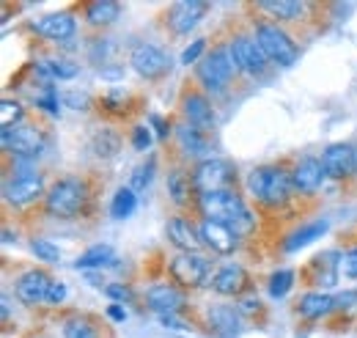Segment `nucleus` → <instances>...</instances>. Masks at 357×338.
<instances>
[{"label": "nucleus", "instance_id": "f257e3e1", "mask_svg": "<svg viewBox=\"0 0 357 338\" xmlns=\"http://www.w3.org/2000/svg\"><path fill=\"white\" fill-rule=\"evenodd\" d=\"M198 207H201V212H204L206 220L225 223V226H231L236 234L253 228V217H250V212H248V207H245L242 196H236L234 190L206 193V196L198 198Z\"/></svg>", "mask_w": 357, "mask_h": 338}, {"label": "nucleus", "instance_id": "f03ea898", "mask_svg": "<svg viewBox=\"0 0 357 338\" xmlns=\"http://www.w3.org/2000/svg\"><path fill=\"white\" fill-rule=\"evenodd\" d=\"M250 193L264 204V207H283L291 198V173H286L278 166L256 168L248 179Z\"/></svg>", "mask_w": 357, "mask_h": 338}, {"label": "nucleus", "instance_id": "7ed1b4c3", "mask_svg": "<svg viewBox=\"0 0 357 338\" xmlns=\"http://www.w3.org/2000/svg\"><path fill=\"white\" fill-rule=\"evenodd\" d=\"M89 201V187L83 179L77 176H66V179H58L50 193H47V212L55 214V217H75L77 212H83Z\"/></svg>", "mask_w": 357, "mask_h": 338}, {"label": "nucleus", "instance_id": "20e7f679", "mask_svg": "<svg viewBox=\"0 0 357 338\" xmlns=\"http://www.w3.org/2000/svg\"><path fill=\"white\" fill-rule=\"evenodd\" d=\"M256 42L264 50V55L269 61H275L278 66H291L297 61V55H300L297 44L291 42V36L286 31H280L278 25H272V22H261L256 28Z\"/></svg>", "mask_w": 357, "mask_h": 338}, {"label": "nucleus", "instance_id": "39448f33", "mask_svg": "<svg viewBox=\"0 0 357 338\" xmlns=\"http://www.w3.org/2000/svg\"><path fill=\"white\" fill-rule=\"evenodd\" d=\"M234 179H236L234 166H231L228 160H218V157H212V160H204V163L195 168V173H192V190H195L198 196L220 193V190H231Z\"/></svg>", "mask_w": 357, "mask_h": 338}, {"label": "nucleus", "instance_id": "423d86ee", "mask_svg": "<svg viewBox=\"0 0 357 338\" xmlns=\"http://www.w3.org/2000/svg\"><path fill=\"white\" fill-rule=\"evenodd\" d=\"M234 69H236V64H234V58H231V50H228V47H218V50H212V52L198 64V78H201V83L206 85L209 91H220V88L231 80Z\"/></svg>", "mask_w": 357, "mask_h": 338}, {"label": "nucleus", "instance_id": "0eeeda50", "mask_svg": "<svg viewBox=\"0 0 357 338\" xmlns=\"http://www.w3.org/2000/svg\"><path fill=\"white\" fill-rule=\"evenodd\" d=\"M3 196H6V201H8V204H14V207L33 204L39 196H45V176H42V173H36V170L17 173L14 179H8V182H6Z\"/></svg>", "mask_w": 357, "mask_h": 338}, {"label": "nucleus", "instance_id": "6e6552de", "mask_svg": "<svg viewBox=\"0 0 357 338\" xmlns=\"http://www.w3.org/2000/svg\"><path fill=\"white\" fill-rule=\"evenodd\" d=\"M130 64H132L135 72L140 78H146V80H154V78H160V75H165L171 69L168 52L154 47V44H135L132 52H130Z\"/></svg>", "mask_w": 357, "mask_h": 338}, {"label": "nucleus", "instance_id": "1a4fd4ad", "mask_svg": "<svg viewBox=\"0 0 357 338\" xmlns=\"http://www.w3.org/2000/svg\"><path fill=\"white\" fill-rule=\"evenodd\" d=\"M228 50H231V58H234V64H236V69H242V72H248V75H261L264 69H267V55H264V50L259 47L256 39H250V36H236L234 42L228 44Z\"/></svg>", "mask_w": 357, "mask_h": 338}, {"label": "nucleus", "instance_id": "9d476101", "mask_svg": "<svg viewBox=\"0 0 357 338\" xmlns=\"http://www.w3.org/2000/svg\"><path fill=\"white\" fill-rule=\"evenodd\" d=\"M45 143V135L39 127H31V124H20L14 129H3V149L17 154V157H33L39 154Z\"/></svg>", "mask_w": 357, "mask_h": 338}, {"label": "nucleus", "instance_id": "9b49d317", "mask_svg": "<svg viewBox=\"0 0 357 338\" xmlns=\"http://www.w3.org/2000/svg\"><path fill=\"white\" fill-rule=\"evenodd\" d=\"M171 275L181 286H201L209 275V261L201 254H178L171 261Z\"/></svg>", "mask_w": 357, "mask_h": 338}, {"label": "nucleus", "instance_id": "f8f14e48", "mask_svg": "<svg viewBox=\"0 0 357 338\" xmlns=\"http://www.w3.org/2000/svg\"><path fill=\"white\" fill-rule=\"evenodd\" d=\"M321 166L330 179H344L357 170V149L352 143H333L321 154Z\"/></svg>", "mask_w": 357, "mask_h": 338}, {"label": "nucleus", "instance_id": "ddd939ff", "mask_svg": "<svg viewBox=\"0 0 357 338\" xmlns=\"http://www.w3.org/2000/svg\"><path fill=\"white\" fill-rule=\"evenodd\" d=\"M52 284L55 281L47 275L45 270H28L17 281V300L25 302V305H42V302H47V297H50Z\"/></svg>", "mask_w": 357, "mask_h": 338}, {"label": "nucleus", "instance_id": "4468645a", "mask_svg": "<svg viewBox=\"0 0 357 338\" xmlns=\"http://www.w3.org/2000/svg\"><path fill=\"white\" fill-rule=\"evenodd\" d=\"M201 240H204V245H209L215 254H234L236 251V245H239V234L231 228V226H225V223H215V220H204L201 223Z\"/></svg>", "mask_w": 357, "mask_h": 338}, {"label": "nucleus", "instance_id": "2eb2a0df", "mask_svg": "<svg viewBox=\"0 0 357 338\" xmlns=\"http://www.w3.org/2000/svg\"><path fill=\"white\" fill-rule=\"evenodd\" d=\"M206 322L218 338H236L242 333V314L239 308H231V305H212L206 311Z\"/></svg>", "mask_w": 357, "mask_h": 338}, {"label": "nucleus", "instance_id": "dca6fc26", "mask_svg": "<svg viewBox=\"0 0 357 338\" xmlns=\"http://www.w3.org/2000/svg\"><path fill=\"white\" fill-rule=\"evenodd\" d=\"M146 302L160 316H176L178 311L184 308V295L171 284H157V286H151L146 292Z\"/></svg>", "mask_w": 357, "mask_h": 338}, {"label": "nucleus", "instance_id": "f3484780", "mask_svg": "<svg viewBox=\"0 0 357 338\" xmlns=\"http://www.w3.org/2000/svg\"><path fill=\"white\" fill-rule=\"evenodd\" d=\"M206 8L209 6L201 3V0H178V3H174L171 14H168V22H171L174 34H190L204 20Z\"/></svg>", "mask_w": 357, "mask_h": 338}, {"label": "nucleus", "instance_id": "a211bd4d", "mask_svg": "<svg viewBox=\"0 0 357 338\" xmlns=\"http://www.w3.org/2000/svg\"><path fill=\"white\" fill-rule=\"evenodd\" d=\"M324 166H321V160H316V157H303L294 170H291V184H294V190L297 193H305V196H311L316 193L319 187H321V182H324Z\"/></svg>", "mask_w": 357, "mask_h": 338}, {"label": "nucleus", "instance_id": "6ab92c4d", "mask_svg": "<svg viewBox=\"0 0 357 338\" xmlns=\"http://www.w3.org/2000/svg\"><path fill=\"white\" fill-rule=\"evenodd\" d=\"M33 31L45 39L52 42H66L75 36V17L66 14V11H58V14H45L33 22Z\"/></svg>", "mask_w": 357, "mask_h": 338}, {"label": "nucleus", "instance_id": "aec40b11", "mask_svg": "<svg viewBox=\"0 0 357 338\" xmlns=\"http://www.w3.org/2000/svg\"><path fill=\"white\" fill-rule=\"evenodd\" d=\"M168 240H171V245L178 248L181 254H198V248L204 245L201 231H198L187 217H174V220H168Z\"/></svg>", "mask_w": 357, "mask_h": 338}, {"label": "nucleus", "instance_id": "412c9836", "mask_svg": "<svg viewBox=\"0 0 357 338\" xmlns=\"http://www.w3.org/2000/svg\"><path fill=\"white\" fill-rule=\"evenodd\" d=\"M215 292L223 297H239L248 286H250V278L245 272V267L239 264H225L223 270H218L215 281H212Z\"/></svg>", "mask_w": 357, "mask_h": 338}, {"label": "nucleus", "instance_id": "4be33fe9", "mask_svg": "<svg viewBox=\"0 0 357 338\" xmlns=\"http://www.w3.org/2000/svg\"><path fill=\"white\" fill-rule=\"evenodd\" d=\"M181 110H184V119H187L190 127L201 129V132L215 127V113H212V105L206 102V96L187 94L184 102H181Z\"/></svg>", "mask_w": 357, "mask_h": 338}, {"label": "nucleus", "instance_id": "5701e85b", "mask_svg": "<svg viewBox=\"0 0 357 338\" xmlns=\"http://www.w3.org/2000/svg\"><path fill=\"white\" fill-rule=\"evenodd\" d=\"M327 220H316V223H308V226H303V228H297L286 242H283V251L286 254H297L300 248H308L311 242L316 240H321L324 234H327Z\"/></svg>", "mask_w": 357, "mask_h": 338}, {"label": "nucleus", "instance_id": "b1692460", "mask_svg": "<svg viewBox=\"0 0 357 338\" xmlns=\"http://www.w3.org/2000/svg\"><path fill=\"white\" fill-rule=\"evenodd\" d=\"M333 258H341V256L335 254V251H330V254L324 256H316L311 264L313 270V284L316 286H333L335 281H338V272H341V261H333Z\"/></svg>", "mask_w": 357, "mask_h": 338}, {"label": "nucleus", "instance_id": "393cba45", "mask_svg": "<svg viewBox=\"0 0 357 338\" xmlns=\"http://www.w3.org/2000/svg\"><path fill=\"white\" fill-rule=\"evenodd\" d=\"M297 311H300L305 319H319V316H327L330 311H335V297L324 295V292H308V295L300 297Z\"/></svg>", "mask_w": 357, "mask_h": 338}, {"label": "nucleus", "instance_id": "a878e982", "mask_svg": "<svg viewBox=\"0 0 357 338\" xmlns=\"http://www.w3.org/2000/svg\"><path fill=\"white\" fill-rule=\"evenodd\" d=\"M119 256L110 245H93L86 254L75 261L77 270H102V267H116Z\"/></svg>", "mask_w": 357, "mask_h": 338}, {"label": "nucleus", "instance_id": "bb28decb", "mask_svg": "<svg viewBox=\"0 0 357 338\" xmlns=\"http://www.w3.org/2000/svg\"><path fill=\"white\" fill-rule=\"evenodd\" d=\"M121 17V6L113 3V0H96V3H89L86 8V20L91 25H113L116 20Z\"/></svg>", "mask_w": 357, "mask_h": 338}, {"label": "nucleus", "instance_id": "cd10ccee", "mask_svg": "<svg viewBox=\"0 0 357 338\" xmlns=\"http://www.w3.org/2000/svg\"><path fill=\"white\" fill-rule=\"evenodd\" d=\"M259 8L269 11L275 20H297L305 11V6L297 0H261Z\"/></svg>", "mask_w": 357, "mask_h": 338}, {"label": "nucleus", "instance_id": "c85d7f7f", "mask_svg": "<svg viewBox=\"0 0 357 338\" xmlns=\"http://www.w3.org/2000/svg\"><path fill=\"white\" fill-rule=\"evenodd\" d=\"M45 78H55V80H72V78H77V64H72V61H63V58H55V61H39V66H36Z\"/></svg>", "mask_w": 357, "mask_h": 338}, {"label": "nucleus", "instance_id": "c756f323", "mask_svg": "<svg viewBox=\"0 0 357 338\" xmlns=\"http://www.w3.org/2000/svg\"><path fill=\"white\" fill-rule=\"evenodd\" d=\"M135 210H137V196H135L132 187H121V190H116L113 204H110V214H113L116 220H127Z\"/></svg>", "mask_w": 357, "mask_h": 338}, {"label": "nucleus", "instance_id": "7c9ffc66", "mask_svg": "<svg viewBox=\"0 0 357 338\" xmlns=\"http://www.w3.org/2000/svg\"><path fill=\"white\" fill-rule=\"evenodd\" d=\"M178 143H181V152H187V154H204L206 152V138H204V132L195 127H178Z\"/></svg>", "mask_w": 357, "mask_h": 338}, {"label": "nucleus", "instance_id": "2f4dec72", "mask_svg": "<svg viewBox=\"0 0 357 338\" xmlns=\"http://www.w3.org/2000/svg\"><path fill=\"white\" fill-rule=\"evenodd\" d=\"M190 187H192V179L181 170H174L168 176V193L174 196L176 204H187V196H190Z\"/></svg>", "mask_w": 357, "mask_h": 338}, {"label": "nucleus", "instance_id": "473e14b6", "mask_svg": "<svg viewBox=\"0 0 357 338\" xmlns=\"http://www.w3.org/2000/svg\"><path fill=\"white\" fill-rule=\"evenodd\" d=\"M20 122H22V105L14 99H3L0 102V127L14 129L20 127Z\"/></svg>", "mask_w": 357, "mask_h": 338}, {"label": "nucleus", "instance_id": "72a5a7b5", "mask_svg": "<svg viewBox=\"0 0 357 338\" xmlns=\"http://www.w3.org/2000/svg\"><path fill=\"white\" fill-rule=\"evenodd\" d=\"M291 286H294V272H291V270H278V272H272V278H269V295L275 297V300L289 295Z\"/></svg>", "mask_w": 357, "mask_h": 338}, {"label": "nucleus", "instance_id": "f704fd0d", "mask_svg": "<svg viewBox=\"0 0 357 338\" xmlns=\"http://www.w3.org/2000/svg\"><path fill=\"white\" fill-rule=\"evenodd\" d=\"M63 336L66 338H96V330H93V325H91L89 319L75 316V319H69V322H66Z\"/></svg>", "mask_w": 357, "mask_h": 338}, {"label": "nucleus", "instance_id": "c9c22d12", "mask_svg": "<svg viewBox=\"0 0 357 338\" xmlns=\"http://www.w3.org/2000/svg\"><path fill=\"white\" fill-rule=\"evenodd\" d=\"M31 251L39 256L42 261H47V264H58V261H61L58 245H52L50 240H33V242H31Z\"/></svg>", "mask_w": 357, "mask_h": 338}, {"label": "nucleus", "instance_id": "e433bc0d", "mask_svg": "<svg viewBox=\"0 0 357 338\" xmlns=\"http://www.w3.org/2000/svg\"><path fill=\"white\" fill-rule=\"evenodd\" d=\"M154 157L149 160V163H143V166H137L132 173V190L137 193V190H146L149 184H151V179H154Z\"/></svg>", "mask_w": 357, "mask_h": 338}, {"label": "nucleus", "instance_id": "4c0bfd02", "mask_svg": "<svg viewBox=\"0 0 357 338\" xmlns=\"http://www.w3.org/2000/svg\"><path fill=\"white\" fill-rule=\"evenodd\" d=\"M105 292L110 300H119V302H132L135 295L130 286H124V284H110V286H105Z\"/></svg>", "mask_w": 357, "mask_h": 338}, {"label": "nucleus", "instance_id": "58836bf2", "mask_svg": "<svg viewBox=\"0 0 357 338\" xmlns=\"http://www.w3.org/2000/svg\"><path fill=\"white\" fill-rule=\"evenodd\" d=\"M341 272H344V278L357 281V248H352L349 254H344V258H341Z\"/></svg>", "mask_w": 357, "mask_h": 338}, {"label": "nucleus", "instance_id": "ea45409f", "mask_svg": "<svg viewBox=\"0 0 357 338\" xmlns=\"http://www.w3.org/2000/svg\"><path fill=\"white\" fill-rule=\"evenodd\" d=\"M132 146L137 152H149V146H151V132H149V127L132 129Z\"/></svg>", "mask_w": 357, "mask_h": 338}, {"label": "nucleus", "instance_id": "a19ab883", "mask_svg": "<svg viewBox=\"0 0 357 338\" xmlns=\"http://www.w3.org/2000/svg\"><path fill=\"white\" fill-rule=\"evenodd\" d=\"M204 47H206V42L204 39H198V42H192L184 52H181V64H195L198 58H201V52H204Z\"/></svg>", "mask_w": 357, "mask_h": 338}, {"label": "nucleus", "instance_id": "79ce46f5", "mask_svg": "<svg viewBox=\"0 0 357 338\" xmlns=\"http://www.w3.org/2000/svg\"><path fill=\"white\" fill-rule=\"evenodd\" d=\"M39 105L45 108L47 113L58 116V94H55L52 88H47V94H42V96H39Z\"/></svg>", "mask_w": 357, "mask_h": 338}, {"label": "nucleus", "instance_id": "37998d69", "mask_svg": "<svg viewBox=\"0 0 357 338\" xmlns=\"http://www.w3.org/2000/svg\"><path fill=\"white\" fill-rule=\"evenodd\" d=\"M63 300H66V284L55 281L52 289H50V297H47V305H61Z\"/></svg>", "mask_w": 357, "mask_h": 338}, {"label": "nucleus", "instance_id": "c03bdc74", "mask_svg": "<svg viewBox=\"0 0 357 338\" xmlns=\"http://www.w3.org/2000/svg\"><path fill=\"white\" fill-rule=\"evenodd\" d=\"M63 99H66V105H69V108H75V110H86V108H89V102H91L86 94H66Z\"/></svg>", "mask_w": 357, "mask_h": 338}, {"label": "nucleus", "instance_id": "a18cd8bd", "mask_svg": "<svg viewBox=\"0 0 357 338\" xmlns=\"http://www.w3.org/2000/svg\"><path fill=\"white\" fill-rule=\"evenodd\" d=\"M357 305V292H344L335 297V308H355Z\"/></svg>", "mask_w": 357, "mask_h": 338}, {"label": "nucleus", "instance_id": "49530a36", "mask_svg": "<svg viewBox=\"0 0 357 338\" xmlns=\"http://www.w3.org/2000/svg\"><path fill=\"white\" fill-rule=\"evenodd\" d=\"M107 316H110L113 322H124V319H127V311H124L121 305H110V308H107Z\"/></svg>", "mask_w": 357, "mask_h": 338}, {"label": "nucleus", "instance_id": "de8ad7c7", "mask_svg": "<svg viewBox=\"0 0 357 338\" xmlns=\"http://www.w3.org/2000/svg\"><path fill=\"white\" fill-rule=\"evenodd\" d=\"M259 300H242L239 302V314H253V311H259Z\"/></svg>", "mask_w": 357, "mask_h": 338}, {"label": "nucleus", "instance_id": "09e8293b", "mask_svg": "<svg viewBox=\"0 0 357 338\" xmlns=\"http://www.w3.org/2000/svg\"><path fill=\"white\" fill-rule=\"evenodd\" d=\"M160 322H162L165 328H171V330H184V325L178 322L176 316H160Z\"/></svg>", "mask_w": 357, "mask_h": 338}, {"label": "nucleus", "instance_id": "8fccbe9b", "mask_svg": "<svg viewBox=\"0 0 357 338\" xmlns=\"http://www.w3.org/2000/svg\"><path fill=\"white\" fill-rule=\"evenodd\" d=\"M151 124L157 127V135H160V138H165V135H168V129H165V122H162L160 116H151Z\"/></svg>", "mask_w": 357, "mask_h": 338}]
</instances>
